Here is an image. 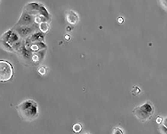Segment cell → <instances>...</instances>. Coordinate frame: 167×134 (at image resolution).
<instances>
[{
  "instance_id": "obj_5",
  "label": "cell",
  "mask_w": 167,
  "mask_h": 134,
  "mask_svg": "<svg viewBox=\"0 0 167 134\" xmlns=\"http://www.w3.org/2000/svg\"><path fill=\"white\" fill-rule=\"evenodd\" d=\"M159 3L160 6L167 12V1H159Z\"/></svg>"
},
{
  "instance_id": "obj_1",
  "label": "cell",
  "mask_w": 167,
  "mask_h": 134,
  "mask_svg": "<svg viewBox=\"0 0 167 134\" xmlns=\"http://www.w3.org/2000/svg\"><path fill=\"white\" fill-rule=\"evenodd\" d=\"M17 112L23 120L31 122L39 116V109L37 102L33 100L23 101L16 106Z\"/></svg>"
},
{
  "instance_id": "obj_10",
  "label": "cell",
  "mask_w": 167,
  "mask_h": 134,
  "mask_svg": "<svg viewBox=\"0 0 167 134\" xmlns=\"http://www.w3.org/2000/svg\"><path fill=\"white\" fill-rule=\"evenodd\" d=\"M163 125L167 128V117L163 121Z\"/></svg>"
},
{
  "instance_id": "obj_3",
  "label": "cell",
  "mask_w": 167,
  "mask_h": 134,
  "mask_svg": "<svg viewBox=\"0 0 167 134\" xmlns=\"http://www.w3.org/2000/svg\"><path fill=\"white\" fill-rule=\"evenodd\" d=\"M13 74L12 66L7 61L1 60L0 62V80L5 82L10 80Z\"/></svg>"
},
{
  "instance_id": "obj_7",
  "label": "cell",
  "mask_w": 167,
  "mask_h": 134,
  "mask_svg": "<svg viewBox=\"0 0 167 134\" xmlns=\"http://www.w3.org/2000/svg\"><path fill=\"white\" fill-rule=\"evenodd\" d=\"M159 130L162 134H167V128L163 124L160 125L159 128Z\"/></svg>"
},
{
  "instance_id": "obj_9",
  "label": "cell",
  "mask_w": 167,
  "mask_h": 134,
  "mask_svg": "<svg viewBox=\"0 0 167 134\" xmlns=\"http://www.w3.org/2000/svg\"><path fill=\"white\" fill-rule=\"evenodd\" d=\"M39 72L41 75H44L45 74L46 70L45 68H41L39 69Z\"/></svg>"
},
{
  "instance_id": "obj_4",
  "label": "cell",
  "mask_w": 167,
  "mask_h": 134,
  "mask_svg": "<svg viewBox=\"0 0 167 134\" xmlns=\"http://www.w3.org/2000/svg\"><path fill=\"white\" fill-rule=\"evenodd\" d=\"M73 130L75 133H79L82 130V125L80 124H76L73 126Z\"/></svg>"
},
{
  "instance_id": "obj_6",
  "label": "cell",
  "mask_w": 167,
  "mask_h": 134,
  "mask_svg": "<svg viewBox=\"0 0 167 134\" xmlns=\"http://www.w3.org/2000/svg\"><path fill=\"white\" fill-rule=\"evenodd\" d=\"M112 134H124V131L119 127L113 128Z\"/></svg>"
},
{
  "instance_id": "obj_8",
  "label": "cell",
  "mask_w": 167,
  "mask_h": 134,
  "mask_svg": "<svg viewBox=\"0 0 167 134\" xmlns=\"http://www.w3.org/2000/svg\"><path fill=\"white\" fill-rule=\"evenodd\" d=\"M156 121L157 124H160L161 123H162L163 120L162 117H160V116H159V117H158L157 118H156Z\"/></svg>"
},
{
  "instance_id": "obj_11",
  "label": "cell",
  "mask_w": 167,
  "mask_h": 134,
  "mask_svg": "<svg viewBox=\"0 0 167 134\" xmlns=\"http://www.w3.org/2000/svg\"><path fill=\"white\" fill-rule=\"evenodd\" d=\"M87 134V133H86V134Z\"/></svg>"
},
{
  "instance_id": "obj_2",
  "label": "cell",
  "mask_w": 167,
  "mask_h": 134,
  "mask_svg": "<svg viewBox=\"0 0 167 134\" xmlns=\"http://www.w3.org/2000/svg\"><path fill=\"white\" fill-rule=\"evenodd\" d=\"M154 112V105L148 101L141 105L135 108L132 111V113L139 121L145 122L150 120Z\"/></svg>"
}]
</instances>
